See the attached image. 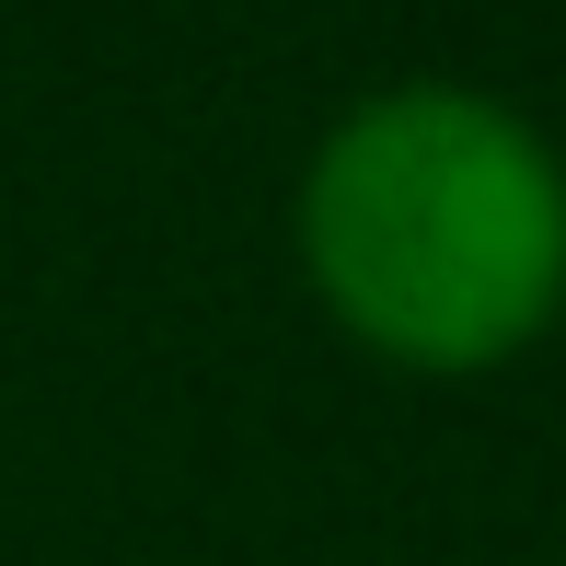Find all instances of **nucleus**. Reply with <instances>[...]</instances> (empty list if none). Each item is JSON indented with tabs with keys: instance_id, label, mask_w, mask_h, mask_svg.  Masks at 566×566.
<instances>
[{
	"instance_id": "f257e3e1",
	"label": "nucleus",
	"mask_w": 566,
	"mask_h": 566,
	"mask_svg": "<svg viewBox=\"0 0 566 566\" xmlns=\"http://www.w3.org/2000/svg\"><path fill=\"white\" fill-rule=\"evenodd\" d=\"M324 301L394 358H497L566 290V174L509 105L381 93L301 186Z\"/></svg>"
}]
</instances>
